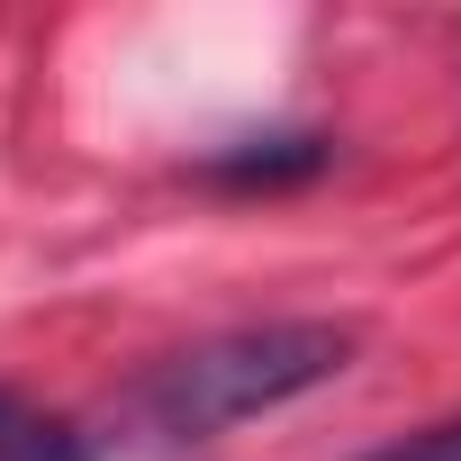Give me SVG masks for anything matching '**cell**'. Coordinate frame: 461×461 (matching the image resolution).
Masks as SVG:
<instances>
[{"label": "cell", "mask_w": 461, "mask_h": 461, "mask_svg": "<svg viewBox=\"0 0 461 461\" xmlns=\"http://www.w3.org/2000/svg\"><path fill=\"white\" fill-rule=\"evenodd\" d=\"M0 461H91V443H82L55 407L0 389Z\"/></svg>", "instance_id": "cell-2"}, {"label": "cell", "mask_w": 461, "mask_h": 461, "mask_svg": "<svg viewBox=\"0 0 461 461\" xmlns=\"http://www.w3.org/2000/svg\"><path fill=\"white\" fill-rule=\"evenodd\" d=\"M362 461H461V416L452 425H425V434H407L389 452H362Z\"/></svg>", "instance_id": "cell-3"}, {"label": "cell", "mask_w": 461, "mask_h": 461, "mask_svg": "<svg viewBox=\"0 0 461 461\" xmlns=\"http://www.w3.org/2000/svg\"><path fill=\"white\" fill-rule=\"evenodd\" d=\"M353 335L344 326H317V317H290V326H245V335H217V344H190L172 353L154 380H145V416L154 434L172 443H199L217 425H245L299 389H317L326 371H344Z\"/></svg>", "instance_id": "cell-1"}]
</instances>
